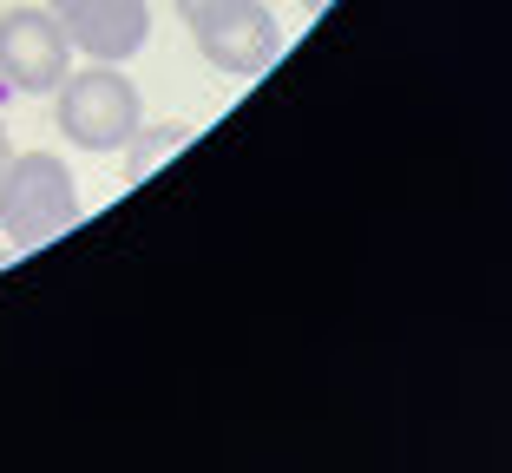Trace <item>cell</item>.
<instances>
[{
  "label": "cell",
  "mask_w": 512,
  "mask_h": 473,
  "mask_svg": "<svg viewBox=\"0 0 512 473\" xmlns=\"http://www.w3.org/2000/svg\"><path fill=\"white\" fill-rule=\"evenodd\" d=\"M79 224V178L53 152H20L0 171V230L14 244H53Z\"/></svg>",
  "instance_id": "obj_1"
},
{
  "label": "cell",
  "mask_w": 512,
  "mask_h": 473,
  "mask_svg": "<svg viewBox=\"0 0 512 473\" xmlns=\"http://www.w3.org/2000/svg\"><path fill=\"white\" fill-rule=\"evenodd\" d=\"M53 119H60L66 145H79V152H125L132 132H138V86L119 73V66L92 60L86 73L60 79V106H53Z\"/></svg>",
  "instance_id": "obj_2"
},
{
  "label": "cell",
  "mask_w": 512,
  "mask_h": 473,
  "mask_svg": "<svg viewBox=\"0 0 512 473\" xmlns=\"http://www.w3.org/2000/svg\"><path fill=\"white\" fill-rule=\"evenodd\" d=\"M191 33H197V53L230 79L263 73V66L276 60V46H283L276 14L263 0H217V7H204V14L191 20Z\"/></svg>",
  "instance_id": "obj_3"
},
{
  "label": "cell",
  "mask_w": 512,
  "mask_h": 473,
  "mask_svg": "<svg viewBox=\"0 0 512 473\" xmlns=\"http://www.w3.org/2000/svg\"><path fill=\"white\" fill-rule=\"evenodd\" d=\"M73 40L53 20V7H14L0 14V79L14 92H60V79L73 73Z\"/></svg>",
  "instance_id": "obj_4"
},
{
  "label": "cell",
  "mask_w": 512,
  "mask_h": 473,
  "mask_svg": "<svg viewBox=\"0 0 512 473\" xmlns=\"http://www.w3.org/2000/svg\"><path fill=\"white\" fill-rule=\"evenodd\" d=\"M53 20H60L66 40L99 66H125L138 46L151 40V7L145 0H66Z\"/></svg>",
  "instance_id": "obj_5"
},
{
  "label": "cell",
  "mask_w": 512,
  "mask_h": 473,
  "mask_svg": "<svg viewBox=\"0 0 512 473\" xmlns=\"http://www.w3.org/2000/svg\"><path fill=\"white\" fill-rule=\"evenodd\" d=\"M184 145H191V125H138L132 132V145H125V184H145L151 171L165 165V158H178Z\"/></svg>",
  "instance_id": "obj_6"
},
{
  "label": "cell",
  "mask_w": 512,
  "mask_h": 473,
  "mask_svg": "<svg viewBox=\"0 0 512 473\" xmlns=\"http://www.w3.org/2000/svg\"><path fill=\"white\" fill-rule=\"evenodd\" d=\"M171 7H178V20H184V27H191V20L204 14V7H217V0H171Z\"/></svg>",
  "instance_id": "obj_7"
},
{
  "label": "cell",
  "mask_w": 512,
  "mask_h": 473,
  "mask_svg": "<svg viewBox=\"0 0 512 473\" xmlns=\"http://www.w3.org/2000/svg\"><path fill=\"white\" fill-rule=\"evenodd\" d=\"M7 158H14V145H7V132H0V171H7Z\"/></svg>",
  "instance_id": "obj_8"
},
{
  "label": "cell",
  "mask_w": 512,
  "mask_h": 473,
  "mask_svg": "<svg viewBox=\"0 0 512 473\" xmlns=\"http://www.w3.org/2000/svg\"><path fill=\"white\" fill-rule=\"evenodd\" d=\"M302 7H309V14H322V7H329V0H302Z\"/></svg>",
  "instance_id": "obj_9"
},
{
  "label": "cell",
  "mask_w": 512,
  "mask_h": 473,
  "mask_svg": "<svg viewBox=\"0 0 512 473\" xmlns=\"http://www.w3.org/2000/svg\"><path fill=\"white\" fill-rule=\"evenodd\" d=\"M46 7H53V14H60V7H66V0H46Z\"/></svg>",
  "instance_id": "obj_10"
},
{
  "label": "cell",
  "mask_w": 512,
  "mask_h": 473,
  "mask_svg": "<svg viewBox=\"0 0 512 473\" xmlns=\"http://www.w3.org/2000/svg\"><path fill=\"white\" fill-rule=\"evenodd\" d=\"M0 263H7V250H0Z\"/></svg>",
  "instance_id": "obj_11"
}]
</instances>
